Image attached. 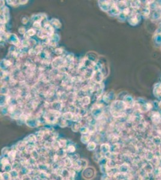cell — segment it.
<instances>
[{
    "instance_id": "obj_1",
    "label": "cell",
    "mask_w": 161,
    "mask_h": 180,
    "mask_svg": "<svg viewBox=\"0 0 161 180\" xmlns=\"http://www.w3.org/2000/svg\"><path fill=\"white\" fill-rule=\"evenodd\" d=\"M96 174V169L91 166L87 167L83 172V177L87 180H91L95 177Z\"/></svg>"
},
{
    "instance_id": "obj_2",
    "label": "cell",
    "mask_w": 161,
    "mask_h": 180,
    "mask_svg": "<svg viewBox=\"0 0 161 180\" xmlns=\"http://www.w3.org/2000/svg\"><path fill=\"white\" fill-rule=\"evenodd\" d=\"M110 147L109 146V145L106 144H104L101 145L100 146V150H101V152L102 153H107L108 152V151L109 150Z\"/></svg>"
},
{
    "instance_id": "obj_3",
    "label": "cell",
    "mask_w": 161,
    "mask_h": 180,
    "mask_svg": "<svg viewBox=\"0 0 161 180\" xmlns=\"http://www.w3.org/2000/svg\"><path fill=\"white\" fill-rule=\"evenodd\" d=\"M96 143L94 142H90L88 144H87V149L90 151H92L96 149Z\"/></svg>"
},
{
    "instance_id": "obj_4",
    "label": "cell",
    "mask_w": 161,
    "mask_h": 180,
    "mask_svg": "<svg viewBox=\"0 0 161 180\" xmlns=\"http://www.w3.org/2000/svg\"><path fill=\"white\" fill-rule=\"evenodd\" d=\"M90 139V137L88 135H84L83 136L81 137V140L82 142L84 144H88L89 143V140Z\"/></svg>"
},
{
    "instance_id": "obj_5",
    "label": "cell",
    "mask_w": 161,
    "mask_h": 180,
    "mask_svg": "<svg viewBox=\"0 0 161 180\" xmlns=\"http://www.w3.org/2000/svg\"><path fill=\"white\" fill-rule=\"evenodd\" d=\"M64 165H65V166H66L67 167H69V168H70V167H72V166L73 165V161L72 160H71V159L69 157L68 158H66V159H65V160H64Z\"/></svg>"
},
{
    "instance_id": "obj_6",
    "label": "cell",
    "mask_w": 161,
    "mask_h": 180,
    "mask_svg": "<svg viewBox=\"0 0 161 180\" xmlns=\"http://www.w3.org/2000/svg\"><path fill=\"white\" fill-rule=\"evenodd\" d=\"M8 155H9V159H11V160H14L16 158V152L15 150H11L10 151V152L8 154Z\"/></svg>"
},
{
    "instance_id": "obj_7",
    "label": "cell",
    "mask_w": 161,
    "mask_h": 180,
    "mask_svg": "<svg viewBox=\"0 0 161 180\" xmlns=\"http://www.w3.org/2000/svg\"><path fill=\"white\" fill-rule=\"evenodd\" d=\"M2 178L3 180H10L11 178V176L10 174L8 172H4L2 174Z\"/></svg>"
},
{
    "instance_id": "obj_8",
    "label": "cell",
    "mask_w": 161,
    "mask_h": 180,
    "mask_svg": "<svg viewBox=\"0 0 161 180\" xmlns=\"http://www.w3.org/2000/svg\"><path fill=\"white\" fill-rule=\"evenodd\" d=\"M75 151H76V148L74 145H69L67 147V151L69 153H73Z\"/></svg>"
},
{
    "instance_id": "obj_9",
    "label": "cell",
    "mask_w": 161,
    "mask_h": 180,
    "mask_svg": "<svg viewBox=\"0 0 161 180\" xmlns=\"http://www.w3.org/2000/svg\"><path fill=\"white\" fill-rule=\"evenodd\" d=\"M27 139H28V141L30 142H34L36 141V138L35 136L32 135L29 136L27 138Z\"/></svg>"
},
{
    "instance_id": "obj_10",
    "label": "cell",
    "mask_w": 161,
    "mask_h": 180,
    "mask_svg": "<svg viewBox=\"0 0 161 180\" xmlns=\"http://www.w3.org/2000/svg\"><path fill=\"white\" fill-rule=\"evenodd\" d=\"M3 169L4 170H5V171L6 172H9L11 170V165H10V164H7V165H4V166H3Z\"/></svg>"
},
{
    "instance_id": "obj_11",
    "label": "cell",
    "mask_w": 161,
    "mask_h": 180,
    "mask_svg": "<svg viewBox=\"0 0 161 180\" xmlns=\"http://www.w3.org/2000/svg\"><path fill=\"white\" fill-rule=\"evenodd\" d=\"M10 175H11V178H17L18 176V172L16 171V170H12V171H11V172H10Z\"/></svg>"
},
{
    "instance_id": "obj_12",
    "label": "cell",
    "mask_w": 161,
    "mask_h": 180,
    "mask_svg": "<svg viewBox=\"0 0 161 180\" xmlns=\"http://www.w3.org/2000/svg\"><path fill=\"white\" fill-rule=\"evenodd\" d=\"M1 163L2 164L3 166H4V165H7V164H9V160L5 157L3 158V159H2L1 161Z\"/></svg>"
},
{
    "instance_id": "obj_13",
    "label": "cell",
    "mask_w": 161,
    "mask_h": 180,
    "mask_svg": "<svg viewBox=\"0 0 161 180\" xmlns=\"http://www.w3.org/2000/svg\"><path fill=\"white\" fill-rule=\"evenodd\" d=\"M81 131L82 133H83V134H86V133H87L88 131V129H87V128H85V127H83V128H82V129H81Z\"/></svg>"
},
{
    "instance_id": "obj_14",
    "label": "cell",
    "mask_w": 161,
    "mask_h": 180,
    "mask_svg": "<svg viewBox=\"0 0 161 180\" xmlns=\"http://www.w3.org/2000/svg\"><path fill=\"white\" fill-rule=\"evenodd\" d=\"M69 176H75V170H69Z\"/></svg>"
},
{
    "instance_id": "obj_15",
    "label": "cell",
    "mask_w": 161,
    "mask_h": 180,
    "mask_svg": "<svg viewBox=\"0 0 161 180\" xmlns=\"http://www.w3.org/2000/svg\"><path fill=\"white\" fill-rule=\"evenodd\" d=\"M66 180H75V178H74L73 176H68V177H67Z\"/></svg>"
}]
</instances>
